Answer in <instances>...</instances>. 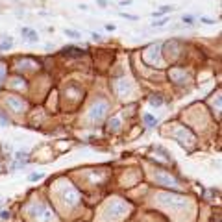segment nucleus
I'll return each instance as SVG.
<instances>
[{"instance_id": "obj_9", "label": "nucleus", "mask_w": 222, "mask_h": 222, "mask_svg": "<svg viewBox=\"0 0 222 222\" xmlns=\"http://www.w3.org/2000/svg\"><path fill=\"white\" fill-rule=\"evenodd\" d=\"M43 178H44V172H39V174L35 172V174H30V176H28L30 182H37V180H43Z\"/></svg>"}, {"instance_id": "obj_11", "label": "nucleus", "mask_w": 222, "mask_h": 222, "mask_svg": "<svg viewBox=\"0 0 222 222\" xmlns=\"http://www.w3.org/2000/svg\"><path fill=\"white\" fill-rule=\"evenodd\" d=\"M200 22L207 24V26H213V24H215V19H209V17H200Z\"/></svg>"}, {"instance_id": "obj_2", "label": "nucleus", "mask_w": 222, "mask_h": 222, "mask_svg": "<svg viewBox=\"0 0 222 222\" xmlns=\"http://www.w3.org/2000/svg\"><path fill=\"white\" fill-rule=\"evenodd\" d=\"M20 34L26 37V41H28V43H37V41H39V35H37V32H35V30L22 28V30H20Z\"/></svg>"}, {"instance_id": "obj_10", "label": "nucleus", "mask_w": 222, "mask_h": 222, "mask_svg": "<svg viewBox=\"0 0 222 222\" xmlns=\"http://www.w3.org/2000/svg\"><path fill=\"white\" fill-rule=\"evenodd\" d=\"M150 104H152V106H161V104H163V98H161V96H156V95H154V96H150Z\"/></svg>"}, {"instance_id": "obj_13", "label": "nucleus", "mask_w": 222, "mask_h": 222, "mask_svg": "<svg viewBox=\"0 0 222 222\" xmlns=\"http://www.w3.org/2000/svg\"><path fill=\"white\" fill-rule=\"evenodd\" d=\"M121 17H124V19H128V20H137L139 19L137 15H130V13H121Z\"/></svg>"}, {"instance_id": "obj_8", "label": "nucleus", "mask_w": 222, "mask_h": 222, "mask_svg": "<svg viewBox=\"0 0 222 222\" xmlns=\"http://www.w3.org/2000/svg\"><path fill=\"white\" fill-rule=\"evenodd\" d=\"M182 20H183V24H187V26H193L194 24V17L193 15H183Z\"/></svg>"}, {"instance_id": "obj_19", "label": "nucleus", "mask_w": 222, "mask_h": 222, "mask_svg": "<svg viewBox=\"0 0 222 222\" xmlns=\"http://www.w3.org/2000/svg\"><path fill=\"white\" fill-rule=\"evenodd\" d=\"M106 30H109V32H113V30H115V26H113V24H106Z\"/></svg>"}, {"instance_id": "obj_1", "label": "nucleus", "mask_w": 222, "mask_h": 222, "mask_svg": "<svg viewBox=\"0 0 222 222\" xmlns=\"http://www.w3.org/2000/svg\"><path fill=\"white\" fill-rule=\"evenodd\" d=\"M106 104L104 102H98V106H95L93 109H91V113H89V117L91 119H102V115H104V111H106Z\"/></svg>"}, {"instance_id": "obj_17", "label": "nucleus", "mask_w": 222, "mask_h": 222, "mask_svg": "<svg viewBox=\"0 0 222 222\" xmlns=\"http://www.w3.org/2000/svg\"><path fill=\"white\" fill-rule=\"evenodd\" d=\"M0 122H2V126H6V124H8V117H6V115H2V119H0Z\"/></svg>"}, {"instance_id": "obj_20", "label": "nucleus", "mask_w": 222, "mask_h": 222, "mask_svg": "<svg viewBox=\"0 0 222 222\" xmlns=\"http://www.w3.org/2000/svg\"><path fill=\"white\" fill-rule=\"evenodd\" d=\"M78 8H80V9H83V11H87V9H89V8H87V6H85V4H80V6H78Z\"/></svg>"}, {"instance_id": "obj_3", "label": "nucleus", "mask_w": 222, "mask_h": 222, "mask_svg": "<svg viewBox=\"0 0 222 222\" xmlns=\"http://www.w3.org/2000/svg\"><path fill=\"white\" fill-rule=\"evenodd\" d=\"M63 54H65V56H74V58H80L83 52H81V48H76V46H67V48L63 50Z\"/></svg>"}, {"instance_id": "obj_6", "label": "nucleus", "mask_w": 222, "mask_h": 222, "mask_svg": "<svg viewBox=\"0 0 222 222\" xmlns=\"http://www.w3.org/2000/svg\"><path fill=\"white\" fill-rule=\"evenodd\" d=\"M63 34L67 35V37H70V39H81V34L78 30H70V28H65L63 30Z\"/></svg>"}, {"instance_id": "obj_14", "label": "nucleus", "mask_w": 222, "mask_h": 222, "mask_svg": "<svg viewBox=\"0 0 222 222\" xmlns=\"http://www.w3.org/2000/svg\"><path fill=\"white\" fill-rule=\"evenodd\" d=\"M91 39L96 41V43H100V41H102V35H100V34H96V32H91Z\"/></svg>"}, {"instance_id": "obj_4", "label": "nucleus", "mask_w": 222, "mask_h": 222, "mask_svg": "<svg viewBox=\"0 0 222 222\" xmlns=\"http://www.w3.org/2000/svg\"><path fill=\"white\" fill-rule=\"evenodd\" d=\"M172 9H174V6H161L157 11H154V13H152V17H154V19H159L161 15H165V13H170Z\"/></svg>"}, {"instance_id": "obj_7", "label": "nucleus", "mask_w": 222, "mask_h": 222, "mask_svg": "<svg viewBox=\"0 0 222 222\" xmlns=\"http://www.w3.org/2000/svg\"><path fill=\"white\" fill-rule=\"evenodd\" d=\"M167 22H168V20L165 19V17H163V19H156L154 22H152V28H163Z\"/></svg>"}, {"instance_id": "obj_18", "label": "nucleus", "mask_w": 222, "mask_h": 222, "mask_svg": "<svg viewBox=\"0 0 222 222\" xmlns=\"http://www.w3.org/2000/svg\"><path fill=\"white\" fill-rule=\"evenodd\" d=\"M132 4V0H121V6H130Z\"/></svg>"}, {"instance_id": "obj_21", "label": "nucleus", "mask_w": 222, "mask_h": 222, "mask_svg": "<svg viewBox=\"0 0 222 222\" xmlns=\"http://www.w3.org/2000/svg\"><path fill=\"white\" fill-rule=\"evenodd\" d=\"M2 78H4V67L0 65V80H2Z\"/></svg>"}, {"instance_id": "obj_12", "label": "nucleus", "mask_w": 222, "mask_h": 222, "mask_svg": "<svg viewBox=\"0 0 222 222\" xmlns=\"http://www.w3.org/2000/svg\"><path fill=\"white\" fill-rule=\"evenodd\" d=\"M144 122H146V124H150V126H154V124H156V119H154L152 115H148V113H146V115H144Z\"/></svg>"}, {"instance_id": "obj_15", "label": "nucleus", "mask_w": 222, "mask_h": 222, "mask_svg": "<svg viewBox=\"0 0 222 222\" xmlns=\"http://www.w3.org/2000/svg\"><path fill=\"white\" fill-rule=\"evenodd\" d=\"M9 219V211H2L0 213V220H8Z\"/></svg>"}, {"instance_id": "obj_16", "label": "nucleus", "mask_w": 222, "mask_h": 222, "mask_svg": "<svg viewBox=\"0 0 222 222\" xmlns=\"http://www.w3.org/2000/svg\"><path fill=\"white\" fill-rule=\"evenodd\" d=\"M96 2H98V6H100L102 9H106V8H107V2H106V0H96Z\"/></svg>"}, {"instance_id": "obj_5", "label": "nucleus", "mask_w": 222, "mask_h": 222, "mask_svg": "<svg viewBox=\"0 0 222 222\" xmlns=\"http://www.w3.org/2000/svg\"><path fill=\"white\" fill-rule=\"evenodd\" d=\"M11 44H13L11 35H2V39H0V50H8V48H11Z\"/></svg>"}]
</instances>
